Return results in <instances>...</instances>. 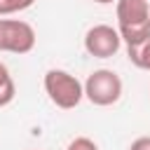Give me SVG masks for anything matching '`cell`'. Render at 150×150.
<instances>
[{"instance_id": "obj_9", "label": "cell", "mask_w": 150, "mask_h": 150, "mask_svg": "<svg viewBox=\"0 0 150 150\" xmlns=\"http://www.w3.org/2000/svg\"><path fill=\"white\" fill-rule=\"evenodd\" d=\"M14 96H16V84H14V80L9 77L7 82L0 84V108L9 105V103L14 101Z\"/></svg>"}, {"instance_id": "obj_13", "label": "cell", "mask_w": 150, "mask_h": 150, "mask_svg": "<svg viewBox=\"0 0 150 150\" xmlns=\"http://www.w3.org/2000/svg\"><path fill=\"white\" fill-rule=\"evenodd\" d=\"M91 2H96V5H112V2H117V0H91Z\"/></svg>"}, {"instance_id": "obj_7", "label": "cell", "mask_w": 150, "mask_h": 150, "mask_svg": "<svg viewBox=\"0 0 150 150\" xmlns=\"http://www.w3.org/2000/svg\"><path fill=\"white\" fill-rule=\"evenodd\" d=\"M127 54H129V61L136 66V68H143V70H150V38L136 47H127Z\"/></svg>"}, {"instance_id": "obj_12", "label": "cell", "mask_w": 150, "mask_h": 150, "mask_svg": "<svg viewBox=\"0 0 150 150\" xmlns=\"http://www.w3.org/2000/svg\"><path fill=\"white\" fill-rule=\"evenodd\" d=\"M9 77H12V75H9V70H7V66H5V63H0V84H2V82H7Z\"/></svg>"}, {"instance_id": "obj_6", "label": "cell", "mask_w": 150, "mask_h": 150, "mask_svg": "<svg viewBox=\"0 0 150 150\" xmlns=\"http://www.w3.org/2000/svg\"><path fill=\"white\" fill-rule=\"evenodd\" d=\"M117 33L127 47H136L150 38V21L143 23H129V26H117Z\"/></svg>"}, {"instance_id": "obj_8", "label": "cell", "mask_w": 150, "mask_h": 150, "mask_svg": "<svg viewBox=\"0 0 150 150\" xmlns=\"http://www.w3.org/2000/svg\"><path fill=\"white\" fill-rule=\"evenodd\" d=\"M35 0H0V16H9V14H19L28 7H33Z\"/></svg>"}, {"instance_id": "obj_10", "label": "cell", "mask_w": 150, "mask_h": 150, "mask_svg": "<svg viewBox=\"0 0 150 150\" xmlns=\"http://www.w3.org/2000/svg\"><path fill=\"white\" fill-rule=\"evenodd\" d=\"M66 150H98V145H96L91 138H87V136H77V138H73V141L68 143Z\"/></svg>"}, {"instance_id": "obj_2", "label": "cell", "mask_w": 150, "mask_h": 150, "mask_svg": "<svg viewBox=\"0 0 150 150\" xmlns=\"http://www.w3.org/2000/svg\"><path fill=\"white\" fill-rule=\"evenodd\" d=\"M82 87H84V98L98 108L115 105L122 98V80L115 70H108V68H98L89 73Z\"/></svg>"}, {"instance_id": "obj_11", "label": "cell", "mask_w": 150, "mask_h": 150, "mask_svg": "<svg viewBox=\"0 0 150 150\" xmlns=\"http://www.w3.org/2000/svg\"><path fill=\"white\" fill-rule=\"evenodd\" d=\"M129 150H150V136H138L136 141H131Z\"/></svg>"}, {"instance_id": "obj_4", "label": "cell", "mask_w": 150, "mask_h": 150, "mask_svg": "<svg viewBox=\"0 0 150 150\" xmlns=\"http://www.w3.org/2000/svg\"><path fill=\"white\" fill-rule=\"evenodd\" d=\"M120 47H122V38L117 28L108 23H96L84 33V49L94 59H110L120 52Z\"/></svg>"}, {"instance_id": "obj_3", "label": "cell", "mask_w": 150, "mask_h": 150, "mask_svg": "<svg viewBox=\"0 0 150 150\" xmlns=\"http://www.w3.org/2000/svg\"><path fill=\"white\" fill-rule=\"evenodd\" d=\"M35 30L21 19H0V52L28 54L35 47Z\"/></svg>"}, {"instance_id": "obj_1", "label": "cell", "mask_w": 150, "mask_h": 150, "mask_svg": "<svg viewBox=\"0 0 150 150\" xmlns=\"http://www.w3.org/2000/svg\"><path fill=\"white\" fill-rule=\"evenodd\" d=\"M45 91H47L49 101L61 110H73L84 98L82 82L61 68H52L45 73Z\"/></svg>"}, {"instance_id": "obj_5", "label": "cell", "mask_w": 150, "mask_h": 150, "mask_svg": "<svg viewBox=\"0 0 150 150\" xmlns=\"http://www.w3.org/2000/svg\"><path fill=\"white\" fill-rule=\"evenodd\" d=\"M115 14H117V26L143 23V21H150V2L148 0H117Z\"/></svg>"}]
</instances>
